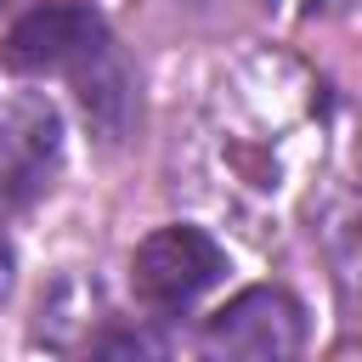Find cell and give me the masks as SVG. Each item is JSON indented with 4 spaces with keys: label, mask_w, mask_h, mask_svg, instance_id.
I'll return each instance as SVG.
<instances>
[{
    "label": "cell",
    "mask_w": 362,
    "mask_h": 362,
    "mask_svg": "<svg viewBox=\"0 0 362 362\" xmlns=\"http://www.w3.org/2000/svg\"><path fill=\"white\" fill-rule=\"evenodd\" d=\"M0 6H6V0H0Z\"/></svg>",
    "instance_id": "obj_5"
},
{
    "label": "cell",
    "mask_w": 362,
    "mask_h": 362,
    "mask_svg": "<svg viewBox=\"0 0 362 362\" xmlns=\"http://www.w3.org/2000/svg\"><path fill=\"white\" fill-rule=\"evenodd\" d=\"M221 277H226V249L204 226H158L130 255L136 300L153 305V311H164V317L198 305Z\"/></svg>",
    "instance_id": "obj_1"
},
{
    "label": "cell",
    "mask_w": 362,
    "mask_h": 362,
    "mask_svg": "<svg viewBox=\"0 0 362 362\" xmlns=\"http://www.w3.org/2000/svg\"><path fill=\"white\" fill-rule=\"evenodd\" d=\"M305 345V311L288 288H243L204 322L209 356H243V362H283Z\"/></svg>",
    "instance_id": "obj_3"
},
{
    "label": "cell",
    "mask_w": 362,
    "mask_h": 362,
    "mask_svg": "<svg viewBox=\"0 0 362 362\" xmlns=\"http://www.w3.org/2000/svg\"><path fill=\"white\" fill-rule=\"evenodd\" d=\"M102 57H107V23L85 0L40 6L6 34V62L17 74H74V79H85Z\"/></svg>",
    "instance_id": "obj_2"
},
{
    "label": "cell",
    "mask_w": 362,
    "mask_h": 362,
    "mask_svg": "<svg viewBox=\"0 0 362 362\" xmlns=\"http://www.w3.org/2000/svg\"><path fill=\"white\" fill-rule=\"evenodd\" d=\"M6 294H11V249L0 243V300H6Z\"/></svg>",
    "instance_id": "obj_4"
}]
</instances>
